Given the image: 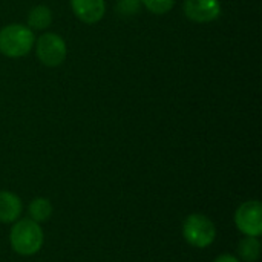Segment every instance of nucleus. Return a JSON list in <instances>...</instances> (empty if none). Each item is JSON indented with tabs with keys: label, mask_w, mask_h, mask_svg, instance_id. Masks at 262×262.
I'll list each match as a JSON object with an SVG mask.
<instances>
[{
	"label": "nucleus",
	"mask_w": 262,
	"mask_h": 262,
	"mask_svg": "<svg viewBox=\"0 0 262 262\" xmlns=\"http://www.w3.org/2000/svg\"><path fill=\"white\" fill-rule=\"evenodd\" d=\"M235 226L244 236H261L262 206L258 200L243 203L235 212Z\"/></svg>",
	"instance_id": "nucleus-5"
},
{
	"label": "nucleus",
	"mask_w": 262,
	"mask_h": 262,
	"mask_svg": "<svg viewBox=\"0 0 262 262\" xmlns=\"http://www.w3.org/2000/svg\"><path fill=\"white\" fill-rule=\"evenodd\" d=\"M220 0H184V15L195 23H210L221 15Z\"/></svg>",
	"instance_id": "nucleus-6"
},
{
	"label": "nucleus",
	"mask_w": 262,
	"mask_h": 262,
	"mask_svg": "<svg viewBox=\"0 0 262 262\" xmlns=\"http://www.w3.org/2000/svg\"><path fill=\"white\" fill-rule=\"evenodd\" d=\"M238 259L244 262H256L261 258V241L258 236H244L238 243Z\"/></svg>",
	"instance_id": "nucleus-10"
},
{
	"label": "nucleus",
	"mask_w": 262,
	"mask_h": 262,
	"mask_svg": "<svg viewBox=\"0 0 262 262\" xmlns=\"http://www.w3.org/2000/svg\"><path fill=\"white\" fill-rule=\"evenodd\" d=\"M183 236L192 247L206 249L216 238L215 223L206 215L192 213L183 223Z\"/></svg>",
	"instance_id": "nucleus-3"
},
{
	"label": "nucleus",
	"mask_w": 262,
	"mask_h": 262,
	"mask_svg": "<svg viewBox=\"0 0 262 262\" xmlns=\"http://www.w3.org/2000/svg\"><path fill=\"white\" fill-rule=\"evenodd\" d=\"M52 23V11L46 5L34 6L28 14V28L35 31H45Z\"/></svg>",
	"instance_id": "nucleus-9"
},
{
	"label": "nucleus",
	"mask_w": 262,
	"mask_h": 262,
	"mask_svg": "<svg viewBox=\"0 0 262 262\" xmlns=\"http://www.w3.org/2000/svg\"><path fill=\"white\" fill-rule=\"evenodd\" d=\"M35 54L43 66L57 68L66 60L68 46L60 34L45 32L35 41Z\"/></svg>",
	"instance_id": "nucleus-4"
},
{
	"label": "nucleus",
	"mask_w": 262,
	"mask_h": 262,
	"mask_svg": "<svg viewBox=\"0 0 262 262\" xmlns=\"http://www.w3.org/2000/svg\"><path fill=\"white\" fill-rule=\"evenodd\" d=\"M140 2L141 5H144V8L149 12L157 14V15L167 14L175 5V0H140Z\"/></svg>",
	"instance_id": "nucleus-12"
},
{
	"label": "nucleus",
	"mask_w": 262,
	"mask_h": 262,
	"mask_svg": "<svg viewBox=\"0 0 262 262\" xmlns=\"http://www.w3.org/2000/svg\"><path fill=\"white\" fill-rule=\"evenodd\" d=\"M28 213H29V220L35 221V223H45L51 218L52 215V204L48 198H35L31 201L29 207H28Z\"/></svg>",
	"instance_id": "nucleus-11"
},
{
	"label": "nucleus",
	"mask_w": 262,
	"mask_h": 262,
	"mask_svg": "<svg viewBox=\"0 0 262 262\" xmlns=\"http://www.w3.org/2000/svg\"><path fill=\"white\" fill-rule=\"evenodd\" d=\"M35 35L26 25L11 23L0 29V54L9 58H20L31 52Z\"/></svg>",
	"instance_id": "nucleus-1"
},
{
	"label": "nucleus",
	"mask_w": 262,
	"mask_h": 262,
	"mask_svg": "<svg viewBox=\"0 0 262 262\" xmlns=\"http://www.w3.org/2000/svg\"><path fill=\"white\" fill-rule=\"evenodd\" d=\"M141 8L140 0H118L117 3V11L121 15H135Z\"/></svg>",
	"instance_id": "nucleus-13"
},
{
	"label": "nucleus",
	"mask_w": 262,
	"mask_h": 262,
	"mask_svg": "<svg viewBox=\"0 0 262 262\" xmlns=\"http://www.w3.org/2000/svg\"><path fill=\"white\" fill-rule=\"evenodd\" d=\"M215 262H241L236 256H233V255H221V256H218Z\"/></svg>",
	"instance_id": "nucleus-14"
},
{
	"label": "nucleus",
	"mask_w": 262,
	"mask_h": 262,
	"mask_svg": "<svg viewBox=\"0 0 262 262\" xmlns=\"http://www.w3.org/2000/svg\"><path fill=\"white\" fill-rule=\"evenodd\" d=\"M21 209L23 204L20 196L8 190H0V223H15L21 215Z\"/></svg>",
	"instance_id": "nucleus-8"
},
{
	"label": "nucleus",
	"mask_w": 262,
	"mask_h": 262,
	"mask_svg": "<svg viewBox=\"0 0 262 262\" xmlns=\"http://www.w3.org/2000/svg\"><path fill=\"white\" fill-rule=\"evenodd\" d=\"M71 8L74 15L86 25L98 23L106 14L104 0H71Z\"/></svg>",
	"instance_id": "nucleus-7"
},
{
	"label": "nucleus",
	"mask_w": 262,
	"mask_h": 262,
	"mask_svg": "<svg viewBox=\"0 0 262 262\" xmlns=\"http://www.w3.org/2000/svg\"><path fill=\"white\" fill-rule=\"evenodd\" d=\"M9 243L17 255L32 256L43 246V230L38 223L29 218L15 221L9 232Z\"/></svg>",
	"instance_id": "nucleus-2"
}]
</instances>
